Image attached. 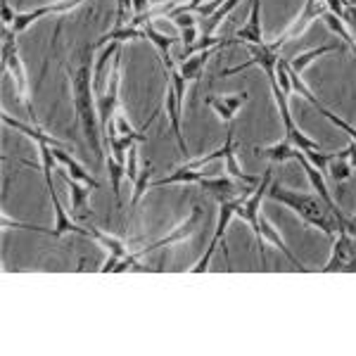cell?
<instances>
[{
	"instance_id": "cell-1",
	"label": "cell",
	"mask_w": 356,
	"mask_h": 356,
	"mask_svg": "<svg viewBox=\"0 0 356 356\" xmlns=\"http://www.w3.org/2000/svg\"><path fill=\"white\" fill-rule=\"evenodd\" d=\"M266 197L285 204L288 209L295 211L307 226L318 228V231H323L325 235H330V238L340 231V221H337V216L330 211V207L321 200V195H307L300 191L283 188L280 183H273V186H268Z\"/></svg>"
},
{
	"instance_id": "cell-2",
	"label": "cell",
	"mask_w": 356,
	"mask_h": 356,
	"mask_svg": "<svg viewBox=\"0 0 356 356\" xmlns=\"http://www.w3.org/2000/svg\"><path fill=\"white\" fill-rule=\"evenodd\" d=\"M72 81V97H74V112L79 117V124L83 129L86 143L90 145L95 157H102V145H100V114H97V100H95V88L90 83V67L88 62H81V67L69 76Z\"/></svg>"
},
{
	"instance_id": "cell-3",
	"label": "cell",
	"mask_w": 356,
	"mask_h": 356,
	"mask_svg": "<svg viewBox=\"0 0 356 356\" xmlns=\"http://www.w3.org/2000/svg\"><path fill=\"white\" fill-rule=\"evenodd\" d=\"M15 36L17 33L13 31V29H8V26L3 29V67H5V72L13 76L17 95H19V102L26 107L31 122L36 124V112H33V105H31V86H29L26 69H24V62H22V57H19V48H17Z\"/></svg>"
},
{
	"instance_id": "cell-4",
	"label": "cell",
	"mask_w": 356,
	"mask_h": 356,
	"mask_svg": "<svg viewBox=\"0 0 356 356\" xmlns=\"http://www.w3.org/2000/svg\"><path fill=\"white\" fill-rule=\"evenodd\" d=\"M200 219H202V209H200V207H193V214L188 216V219L183 221L181 226H176L169 235H164V238H159V240H154V243H150V245L140 247V250L129 252V257H124V259L119 261L117 266H114V273L129 271V268L134 266V264L140 259V257H145L147 252H154V250H159V247H169V245H176V243H183V240H188L195 233V226L200 223Z\"/></svg>"
},
{
	"instance_id": "cell-5",
	"label": "cell",
	"mask_w": 356,
	"mask_h": 356,
	"mask_svg": "<svg viewBox=\"0 0 356 356\" xmlns=\"http://www.w3.org/2000/svg\"><path fill=\"white\" fill-rule=\"evenodd\" d=\"M119 86H122V48L112 60V74L107 90L97 97V114H100V129L102 134H107V129L114 122V114L119 112Z\"/></svg>"
},
{
	"instance_id": "cell-6",
	"label": "cell",
	"mask_w": 356,
	"mask_h": 356,
	"mask_svg": "<svg viewBox=\"0 0 356 356\" xmlns=\"http://www.w3.org/2000/svg\"><path fill=\"white\" fill-rule=\"evenodd\" d=\"M323 273H356V238L347 233V228H340L332 245L330 261L321 268Z\"/></svg>"
},
{
	"instance_id": "cell-7",
	"label": "cell",
	"mask_w": 356,
	"mask_h": 356,
	"mask_svg": "<svg viewBox=\"0 0 356 356\" xmlns=\"http://www.w3.org/2000/svg\"><path fill=\"white\" fill-rule=\"evenodd\" d=\"M250 193H252V191H250ZM250 193H243V197H233V200H219V223H216V231H214V235H211L209 247H207L204 257H202V259H200V261L195 264V266L191 268L193 273H202V271H207V266H209V261H211V257H214L216 247L221 245L223 235H226L228 223H231V219L235 216V211H238V207L243 204L245 195H250Z\"/></svg>"
},
{
	"instance_id": "cell-8",
	"label": "cell",
	"mask_w": 356,
	"mask_h": 356,
	"mask_svg": "<svg viewBox=\"0 0 356 356\" xmlns=\"http://www.w3.org/2000/svg\"><path fill=\"white\" fill-rule=\"evenodd\" d=\"M328 15V5H325V0H304V8L302 13L292 19V24L285 29L283 33H280L278 38L273 41L275 48H280V45H285L290 41V38H297L300 33L307 31L309 26H312V22H316L318 17H325Z\"/></svg>"
},
{
	"instance_id": "cell-9",
	"label": "cell",
	"mask_w": 356,
	"mask_h": 356,
	"mask_svg": "<svg viewBox=\"0 0 356 356\" xmlns=\"http://www.w3.org/2000/svg\"><path fill=\"white\" fill-rule=\"evenodd\" d=\"M250 48V55H252V60L250 62H245V65H240V67H231V69H223L221 72V76H231V74H240V72H245V69H250V67H261L264 69V74L268 76V83H275V65H278V60H280V55H278V48L271 43V45H247Z\"/></svg>"
},
{
	"instance_id": "cell-10",
	"label": "cell",
	"mask_w": 356,
	"mask_h": 356,
	"mask_svg": "<svg viewBox=\"0 0 356 356\" xmlns=\"http://www.w3.org/2000/svg\"><path fill=\"white\" fill-rule=\"evenodd\" d=\"M86 0H57V3H50V5H41L36 10H29V13H19L13 24V31L15 33H24L29 26L33 24L36 19H41L45 15H62V13H69V10L79 8Z\"/></svg>"
},
{
	"instance_id": "cell-11",
	"label": "cell",
	"mask_w": 356,
	"mask_h": 356,
	"mask_svg": "<svg viewBox=\"0 0 356 356\" xmlns=\"http://www.w3.org/2000/svg\"><path fill=\"white\" fill-rule=\"evenodd\" d=\"M88 238H93L97 245H102L107 250V261H105V266L100 268L102 273H110L114 271V266H117L119 261L124 259V257H129V245L124 243L122 238H114V235H107V233H102V231H97V228L90 226L88 228Z\"/></svg>"
},
{
	"instance_id": "cell-12",
	"label": "cell",
	"mask_w": 356,
	"mask_h": 356,
	"mask_svg": "<svg viewBox=\"0 0 356 356\" xmlns=\"http://www.w3.org/2000/svg\"><path fill=\"white\" fill-rule=\"evenodd\" d=\"M247 100H250V93H235V95H209L207 97V105L214 110L216 117L221 119L223 124H233L235 114L243 105H247Z\"/></svg>"
},
{
	"instance_id": "cell-13",
	"label": "cell",
	"mask_w": 356,
	"mask_h": 356,
	"mask_svg": "<svg viewBox=\"0 0 356 356\" xmlns=\"http://www.w3.org/2000/svg\"><path fill=\"white\" fill-rule=\"evenodd\" d=\"M166 114H169L171 122V134H174L178 147H181L183 154H188V143L183 138V129H181V114H183V100L178 97L176 88L171 86V81H166Z\"/></svg>"
},
{
	"instance_id": "cell-14",
	"label": "cell",
	"mask_w": 356,
	"mask_h": 356,
	"mask_svg": "<svg viewBox=\"0 0 356 356\" xmlns=\"http://www.w3.org/2000/svg\"><path fill=\"white\" fill-rule=\"evenodd\" d=\"M250 17H247V24L235 33L240 43L245 45H264V31H261V0H250Z\"/></svg>"
},
{
	"instance_id": "cell-15",
	"label": "cell",
	"mask_w": 356,
	"mask_h": 356,
	"mask_svg": "<svg viewBox=\"0 0 356 356\" xmlns=\"http://www.w3.org/2000/svg\"><path fill=\"white\" fill-rule=\"evenodd\" d=\"M53 154H55V159H57V164L65 169V174L67 176H72L74 181H79V183H83V186H88V188H93V191H97L100 188V183H97V178L95 176H90L88 171L83 169L81 164L76 162V159L69 154L65 147H53Z\"/></svg>"
},
{
	"instance_id": "cell-16",
	"label": "cell",
	"mask_w": 356,
	"mask_h": 356,
	"mask_svg": "<svg viewBox=\"0 0 356 356\" xmlns=\"http://www.w3.org/2000/svg\"><path fill=\"white\" fill-rule=\"evenodd\" d=\"M143 29H145V38L154 45V50H157L159 60H162V65H164V72L176 69V62H174V57H171V45H174L176 38H171V36H166V33L157 31V29L152 26V22H147Z\"/></svg>"
},
{
	"instance_id": "cell-17",
	"label": "cell",
	"mask_w": 356,
	"mask_h": 356,
	"mask_svg": "<svg viewBox=\"0 0 356 356\" xmlns=\"http://www.w3.org/2000/svg\"><path fill=\"white\" fill-rule=\"evenodd\" d=\"M197 186L202 188V191H209L211 195H216L219 200H223V195H235L240 188H252V186H247V183L235 181L233 176H204Z\"/></svg>"
},
{
	"instance_id": "cell-18",
	"label": "cell",
	"mask_w": 356,
	"mask_h": 356,
	"mask_svg": "<svg viewBox=\"0 0 356 356\" xmlns=\"http://www.w3.org/2000/svg\"><path fill=\"white\" fill-rule=\"evenodd\" d=\"M216 48H207V50H200V53H193L188 57H183L181 60V67H178V72H181V76L186 79V81H200L204 74V65L207 60L211 57Z\"/></svg>"
},
{
	"instance_id": "cell-19",
	"label": "cell",
	"mask_w": 356,
	"mask_h": 356,
	"mask_svg": "<svg viewBox=\"0 0 356 356\" xmlns=\"http://www.w3.org/2000/svg\"><path fill=\"white\" fill-rule=\"evenodd\" d=\"M65 181L69 186V197H72V216H76V219H83L86 214H88V200H90V193H93V188L83 186V183L74 181L72 176L65 174Z\"/></svg>"
},
{
	"instance_id": "cell-20",
	"label": "cell",
	"mask_w": 356,
	"mask_h": 356,
	"mask_svg": "<svg viewBox=\"0 0 356 356\" xmlns=\"http://www.w3.org/2000/svg\"><path fill=\"white\" fill-rule=\"evenodd\" d=\"M3 124H8V126H13L15 131H19V134H24L26 138H31V140H36L38 145H53V147H65V143H60L57 138H53L50 134H45V131L38 129L36 124L33 126H26V124H22V122H17V119L10 117L8 112H3Z\"/></svg>"
},
{
	"instance_id": "cell-21",
	"label": "cell",
	"mask_w": 356,
	"mask_h": 356,
	"mask_svg": "<svg viewBox=\"0 0 356 356\" xmlns=\"http://www.w3.org/2000/svg\"><path fill=\"white\" fill-rule=\"evenodd\" d=\"M204 176V171L200 169H188V166H178V169H174V174L164 176V178H154V181L150 183V188H162V186H174V183H200Z\"/></svg>"
},
{
	"instance_id": "cell-22",
	"label": "cell",
	"mask_w": 356,
	"mask_h": 356,
	"mask_svg": "<svg viewBox=\"0 0 356 356\" xmlns=\"http://www.w3.org/2000/svg\"><path fill=\"white\" fill-rule=\"evenodd\" d=\"M119 48H122V43L112 41V43L102 45V50H100V53H97V60H95V65H93V88H95V93L102 88V79H105V69H107V65H110V60H114V55L119 53Z\"/></svg>"
},
{
	"instance_id": "cell-23",
	"label": "cell",
	"mask_w": 356,
	"mask_h": 356,
	"mask_svg": "<svg viewBox=\"0 0 356 356\" xmlns=\"http://www.w3.org/2000/svg\"><path fill=\"white\" fill-rule=\"evenodd\" d=\"M352 162H349V147L342 152H332L330 154V162H328V176L332 178V181L342 183L347 181L349 176H352Z\"/></svg>"
},
{
	"instance_id": "cell-24",
	"label": "cell",
	"mask_w": 356,
	"mask_h": 356,
	"mask_svg": "<svg viewBox=\"0 0 356 356\" xmlns=\"http://www.w3.org/2000/svg\"><path fill=\"white\" fill-rule=\"evenodd\" d=\"M138 38H145V29L129 24V26H117V29H112V31H107L105 36L97 41V45L102 48V45H107V43H112V41L126 43V41H138Z\"/></svg>"
},
{
	"instance_id": "cell-25",
	"label": "cell",
	"mask_w": 356,
	"mask_h": 356,
	"mask_svg": "<svg viewBox=\"0 0 356 356\" xmlns=\"http://www.w3.org/2000/svg\"><path fill=\"white\" fill-rule=\"evenodd\" d=\"M254 152L259 154V157H266L271 159L273 164L278 162H288V159H292V152H295V145L285 138V140L275 143V145H268V147H254Z\"/></svg>"
},
{
	"instance_id": "cell-26",
	"label": "cell",
	"mask_w": 356,
	"mask_h": 356,
	"mask_svg": "<svg viewBox=\"0 0 356 356\" xmlns=\"http://www.w3.org/2000/svg\"><path fill=\"white\" fill-rule=\"evenodd\" d=\"M335 50H340V48H337V45H321V48H314V50H309V53H302V55L292 57V60H288V65H290V69H295L297 74H302L304 69L312 65V62L318 60L321 55L335 53Z\"/></svg>"
},
{
	"instance_id": "cell-27",
	"label": "cell",
	"mask_w": 356,
	"mask_h": 356,
	"mask_svg": "<svg viewBox=\"0 0 356 356\" xmlns=\"http://www.w3.org/2000/svg\"><path fill=\"white\" fill-rule=\"evenodd\" d=\"M105 164H107V174H110V181H112V193H114V197H117V202L122 204V181L126 178V164L117 162L112 154H107Z\"/></svg>"
},
{
	"instance_id": "cell-28",
	"label": "cell",
	"mask_w": 356,
	"mask_h": 356,
	"mask_svg": "<svg viewBox=\"0 0 356 356\" xmlns=\"http://www.w3.org/2000/svg\"><path fill=\"white\" fill-rule=\"evenodd\" d=\"M152 162H145V166L140 169V174L134 181V195H131V207H138V202L143 200V195L147 193V188H150L152 183Z\"/></svg>"
},
{
	"instance_id": "cell-29",
	"label": "cell",
	"mask_w": 356,
	"mask_h": 356,
	"mask_svg": "<svg viewBox=\"0 0 356 356\" xmlns=\"http://www.w3.org/2000/svg\"><path fill=\"white\" fill-rule=\"evenodd\" d=\"M285 138L292 143V145L297 147V150H302V152H309V150H318V143H314L312 138H307L300 131V126H292V129H285Z\"/></svg>"
},
{
	"instance_id": "cell-30",
	"label": "cell",
	"mask_w": 356,
	"mask_h": 356,
	"mask_svg": "<svg viewBox=\"0 0 356 356\" xmlns=\"http://www.w3.org/2000/svg\"><path fill=\"white\" fill-rule=\"evenodd\" d=\"M238 5H240V0H223V5H221V8L216 10L214 15H211V19H209V24L204 26V31H207V33H209V36H211V33H214L216 29H219V24H221V22L226 19V17L231 15L233 10L238 8Z\"/></svg>"
},
{
	"instance_id": "cell-31",
	"label": "cell",
	"mask_w": 356,
	"mask_h": 356,
	"mask_svg": "<svg viewBox=\"0 0 356 356\" xmlns=\"http://www.w3.org/2000/svg\"><path fill=\"white\" fill-rule=\"evenodd\" d=\"M138 174H140V169H138V143H134L129 147V154H126V178L134 183Z\"/></svg>"
},
{
	"instance_id": "cell-32",
	"label": "cell",
	"mask_w": 356,
	"mask_h": 356,
	"mask_svg": "<svg viewBox=\"0 0 356 356\" xmlns=\"http://www.w3.org/2000/svg\"><path fill=\"white\" fill-rule=\"evenodd\" d=\"M126 13H134V0H117V24H114V29L126 26Z\"/></svg>"
},
{
	"instance_id": "cell-33",
	"label": "cell",
	"mask_w": 356,
	"mask_h": 356,
	"mask_svg": "<svg viewBox=\"0 0 356 356\" xmlns=\"http://www.w3.org/2000/svg\"><path fill=\"white\" fill-rule=\"evenodd\" d=\"M171 22L178 26V29H186V26H197V19L193 17V13H178V15H171L169 17Z\"/></svg>"
},
{
	"instance_id": "cell-34",
	"label": "cell",
	"mask_w": 356,
	"mask_h": 356,
	"mask_svg": "<svg viewBox=\"0 0 356 356\" xmlns=\"http://www.w3.org/2000/svg\"><path fill=\"white\" fill-rule=\"evenodd\" d=\"M197 38H200V29L197 26H186V29H181V41L186 48H191V45L197 43Z\"/></svg>"
},
{
	"instance_id": "cell-35",
	"label": "cell",
	"mask_w": 356,
	"mask_h": 356,
	"mask_svg": "<svg viewBox=\"0 0 356 356\" xmlns=\"http://www.w3.org/2000/svg\"><path fill=\"white\" fill-rule=\"evenodd\" d=\"M342 22L347 24V29L352 31V36L356 38V5H349V3H347V8H344Z\"/></svg>"
},
{
	"instance_id": "cell-36",
	"label": "cell",
	"mask_w": 356,
	"mask_h": 356,
	"mask_svg": "<svg viewBox=\"0 0 356 356\" xmlns=\"http://www.w3.org/2000/svg\"><path fill=\"white\" fill-rule=\"evenodd\" d=\"M15 19H17V15L13 13V8H10V3H8V0H3V24L8 26V29H13Z\"/></svg>"
},
{
	"instance_id": "cell-37",
	"label": "cell",
	"mask_w": 356,
	"mask_h": 356,
	"mask_svg": "<svg viewBox=\"0 0 356 356\" xmlns=\"http://www.w3.org/2000/svg\"><path fill=\"white\" fill-rule=\"evenodd\" d=\"M152 8V0H134V15H145Z\"/></svg>"
},
{
	"instance_id": "cell-38",
	"label": "cell",
	"mask_w": 356,
	"mask_h": 356,
	"mask_svg": "<svg viewBox=\"0 0 356 356\" xmlns=\"http://www.w3.org/2000/svg\"><path fill=\"white\" fill-rule=\"evenodd\" d=\"M347 3H349V5H356V0H347Z\"/></svg>"
}]
</instances>
